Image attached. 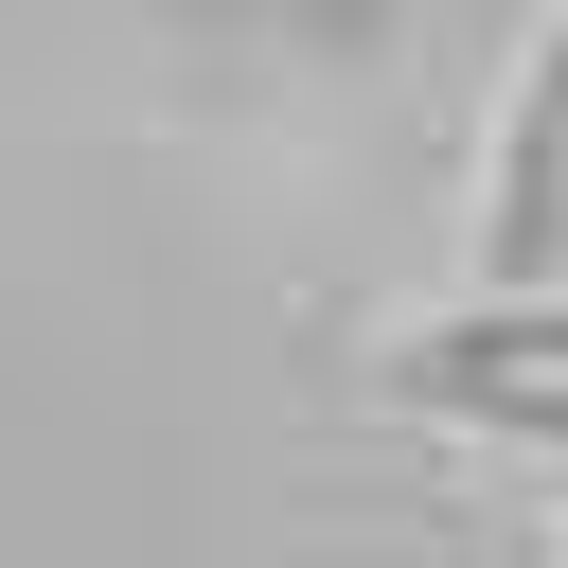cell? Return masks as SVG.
I'll return each instance as SVG.
<instances>
[{
  "instance_id": "6da1fadb",
  "label": "cell",
  "mask_w": 568,
  "mask_h": 568,
  "mask_svg": "<svg viewBox=\"0 0 568 568\" xmlns=\"http://www.w3.org/2000/svg\"><path fill=\"white\" fill-rule=\"evenodd\" d=\"M408 390H426V408H479V426H515V444H568V302H497V320L426 337Z\"/></svg>"
},
{
  "instance_id": "7a4b0ae2",
  "label": "cell",
  "mask_w": 568,
  "mask_h": 568,
  "mask_svg": "<svg viewBox=\"0 0 568 568\" xmlns=\"http://www.w3.org/2000/svg\"><path fill=\"white\" fill-rule=\"evenodd\" d=\"M568 231V36L532 53V106H515V195H497V284H532Z\"/></svg>"
}]
</instances>
